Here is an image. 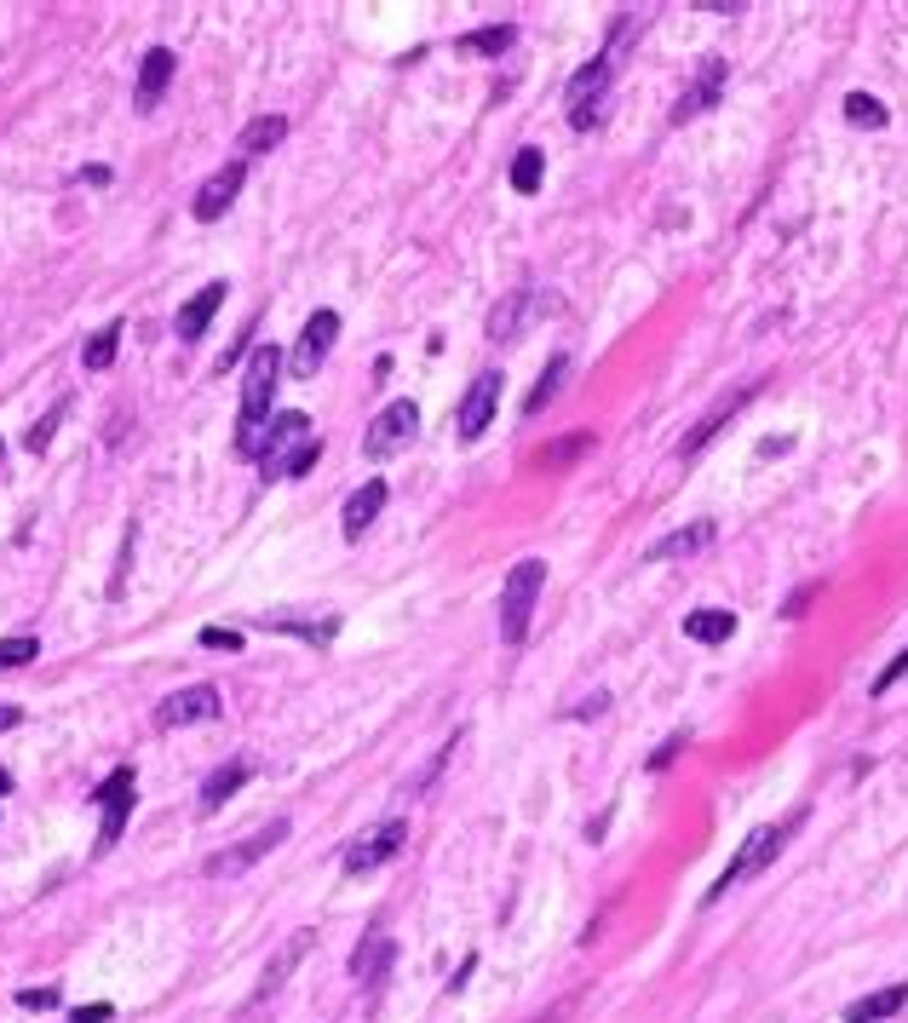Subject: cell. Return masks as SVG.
<instances>
[{"label":"cell","mask_w":908,"mask_h":1023,"mask_svg":"<svg viewBox=\"0 0 908 1023\" xmlns=\"http://www.w3.org/2000/svg\"><path fill=\"white\" fill-rule=\"evenodd\" d=\"M277 374H282V351L277 346H253L248 351V368H242V415H237V455H253L259 460V449H265Z\"/></svg>","instance_id":"6da1fadb"},{"label":"cell","mask_w":908,"mask_h":1023,"mask_svg":"<svg viewBox=\"0 0 908 1023\" xmlns=\"http://www.w3.org/2000/svg\"><path fill=\"white\" fill-rule=\"evenodd\" d=\"M322 460V437L311 431V415H271V431H265V449H259V471L265 477H306L311 466Z\"/></svg>","instance_id":"7a4b0ae2"},{"label":"cell","mask_w":908,"mask_h":1023,"mask_svg":"<svg viewBox=\"0 0 908 1023\" xmlns=\"http://www.w3.org/2000/svg\"><path fill=\"white\" fill-rule=\"evenodd\" d=\"M541 587H547V564L541 558H518L512 575L500 582V638H507V644L529 638V616H535Z\"/></svg>","instance_id":"3957f363"},{"label":"cell","mask_w":908,"mask_h":1023,"mask_svg":"<svg viewBox=\"0 0 908 1023\" xmlns=\"http://www.w3.org/2000/svg\"><path fill=\"white\" fill-rule=\"evenodd\" d=\"M788 828H794V823H788ZM788 828H759V834H748V840H742V851L730 857V868L708 885V903H719L725 892H736L742 880H754V874H765L770 863H777V857H782V845H788Z\"/></svg>","instance_id":"277c9868"},{"label":"cell","mask_w":908,"mask_h":1023,"mask_svg":"<svg viewBox=\"0 0 908 1023\" xmlns=\"http://www.w3.org/2000/svg\"><path fill=\"white\" fill-rule=\"evenodd\" d=\"M132 799H139V776H132V765L110 771L104 788H98V811H104V823H98V851H110L121 840L127 816H132Z\"/></svg>","instance_id":"5b68a950"},{"label":"cell","mask_w":908,"mask_h":1023,"mask_svg":"<svg viewBox=\"0 0 908 1023\" xmlns=\"http://www.w3.org/2000/svg\"><path fill=\"white\" fill-rule=\"evenodd\" d=\"M415 426H420V408L402 397V403H386L380 415H375V426L362 431V455L368 460H386L391 449H402V443L415 437Z\"/></svg>","instance_id":"8992f818"},{"label":"cell","mask_w":908,"mask_h":1023,"mask_svg":"<svg viewBox=\"0 0 908 1023\" xmlns=\"http://www.w3.org/2000/svg\"><path fill=\"white\" fill-rule=\"evenodd\" d=\"M282 840H288V816H277L271 828L248 834L237 851H219V857H208V863H201V874H208V880H237V874H248V868L265 857V851H277Z\"/></svg>","instance_id":"52a82bcc"},{"label":"cell","mask_w":908,"mask_h":1023,"mask_svg":"<svg viewBox=\"0 0 908 1023\" xmlns=\"http://www.w3.org/2000/svg\"><path fill=\"white\" fill-rule=\"evenodd\" d=\"M603 87H610V58H592L569 76V127L587 132L603 116Z\"/></svg>","instance_id":"ba28073f"},{"label":"cell","mask_w":908,"mask_h":1023,"mask_svg":"<svg viewBox=\"0 0 908 1023\" xmlns=\"http://www.w3.org/2000/svg\"><path fill=\"white\" fill-rule=\"evenodd\" d=\"M402 845H409V823H380V828L357 834V840L346 845V874H368V868L391 863Z\"/></svg>","instance_id":"9c48e42d"},{"label":"cell","mask_w":908,"mask_h":1023,"mask_svg":"<svg viewBox=\"0 0 908 1023\" xmlns=\"http://www.w3.org/2000/svg\"><path fill=\"white\" fill-rule=\"evenodd\" d=\"M219 691L213 685H190V691H173L161 707H156V725L161 731H179V725H201V719H219Z\"/></svg>","instance_id":"30bf717a"},{"label":"cell","mask_w":908,"mask_h":1023,"mask_svg":"<svg viewBox=\"0 0 908 1023\" xmlns=\"http://www.w3.org/2000/svg\"><path fill=\"white\" fill-rule=\"evenodd\" d=\"M495 408H500V374H478V380L466 386V397H460V415H455L460 437L478 443L489 431V420H495Z\"/></svg>","instance_id":"8fae6325"},{"label":"cell","mask_w":908,"mask_h":1023,"mask_svg":"<svg viewBox=\"0 0 908 1023\" xmlns=\"http://www.w3.org/2000/svg\"><path fill=\"white\" fill-rule=\"evenodd\" d=\"M333 334H340V317L333 311H317L306 322V334H299V346H293V380H317V368L333 351Z\"/></svg>","instance_id":"7c38bea8"},{"label":"cell","mask_w":908,"mask_h":1023,"mask_svg":"<svg viewBox=\"0 0 908 1023\" xmlns=\"http://www.w3.org/2000/svg\"><path fill=\"white\" fill-rule=\"evenodd\" d=\"M242 179H248V167L242 161H230V167H219L213 179H201V190H196V201H190V213L201 219V225H213L230 201H237V190H242Z\"/></svg>","instance_id":"4fadbf2b"},{"label":"cell","mask_w":908,"mask_h":1023,"mask_svg":"<svg viewBox=\"0 0 908 1023\" xmlns=\"http://www.w3.org/2000/svg\"><path fill=\"white\" fill-rule=\"evenodd\" d=\"M719 92H725V58H701L696 81L679 92V105H672V121H690V116H701V110H708Z\"/></svg>","instance_id":"5bb4252c"},{"label":"cell","mask_w":908,"mask_h":1023,"mask_svg":"<svg viewBox=\"0 0 908 1023\" xmlns=\"http://www.w3.org/2000/svg\"><path fill=\"white\" fill-rule=\"evenodd\" d=\"M173 70H179V58L167 52V47H150V52H144V63H139V87H132V105H139V110H156V105H161V92H167V81H173Z\"/></svg>","instance_id":"9a60e30c"},{"label":"cell","mask_w":908,"mask_h":1023,"mask_svg":"<svg viewBox=\"0 0 908 1023\" xmlns=\"http://www.w3.org/2000/svg\"><path fill=\"white\" fill-rule=\"evenodd\" d=\"M547 305H552V299H547L541 288H518V294L489 317V339H518V328H523L535 311H547Z\"/></svg>","instance_id":"2e32d148"},{"label":"cell","mask_w":908,"mask_h":1023,"mask_svg":"<svg viewBox=\"0 0 908 1023\" xmlns=\"http://www.w3.org/2000/svg\"><path fill=\"white\" fill-rule=\"evenodd\" d=\"M306 948H311V932H293V937L271 954V966H265V977H259V989H253V1001H271L277 989L288 983V972H293L299 961H306Z\"/></svg>","instance_id":"e0dca14e"},{"label":"cell","mask_w":908,"mask_h":1023,"mask_svg":"<svg viewBox=\"0 0 908 1023\" xmlns=\"http://www.w3.org/2000/svg\"><path fill=\"white\" fill-rule=\"evenodd\" d=\"M714 518H696L690 529H672V535H661L656 547H650V564H667V558H690V553H701V547H714Z\"/></svg>","instance_id":"ac0fdd59"},{"label":"cell","mask_w":908,"mask_h":1023,"mask_svg":"<svg viewBox=\"0 0 908 1023\" xmlns=\"http://www.w3.org/2000/svg\"><path fill=\"white\" fill-rule=\"evenodd\" d=\"M391 954H397V943H391L386 932H368V937L357 943V954H351V977L375 989V983L386 977V966H391Z\"/></svg>","instance_id":"d6986e66"},{"label":"cell","mask_w":908,"mask_h":1023,"mask_svg":"<svg viewBox=\"0 0 908 1023\" xmlns=\"http://www.w3.org/2000/svg\"><path fill=\"white\" fill-rule=\"evenodd\" d=\"M380 506H386V484H380V477H368V484L346 500V512H340V518H346V540H362V529L380 518Z\"/></svg>","instance_id":"ffe728a7"},{"label":"cell","mask_w":908,"mask_h":1023,"mask_svg":"<svg viewBox=\"0 0 908 1023\" xmlns=\"http://www.w3.org/2000/svg\"><path fill=\"white\" fill-rule=\"evenodd\" d=\"M902 1006H908V983H886V989H874V995L851 1001L846 1023H880V1017H897Z\"/></svg>","instance_id":"44dd1931"},{"label":"cell","mask_w":908,"mask_h":1023,"mask_svg":"<svg viewBox=\"0 0 908 1023\" xmlns=\"http://www.w3.org/2000/svg\"><path fill=\"white\" fill-rule=\"evenodd\" d=\"M219 305H224V282H208L196 299H184V305H179V339H201V328L213 322Z\"/></svg>","instance_id":"7402d4cb"},{"label":"cell","mask_w":908,"mask_h":1023,"mask_svg":"<svg viewBox=\"0 0 908 1023\" xmlns=\"http://www.w3.org/2000/svg\"><path fill=\"white\" fill-rule=\"evenodd\" d=\"M730 633H736L730 609H690L685 616V638H696V644H725Z\"/></svg>","instance_id":"603a6c76"},{"label":"cell","mask_w":908,"mask_h":1023,"mask_svg":"<svg viewBox=\"0 0 908 1023\" xmlns=\"http://www.w3.org/2000/svg\"><path fill=\"white\" fill-rule=\"evenodd\" d=\"M282 139H288V121H282V116H253V121L242 127L237 150H248V156H265V150H277Z\"/></svg>","instance_id":"cb8c5ba5"},{"label":"cell","mask_w":908,"mask_h":1023,"mask_svg":"<svg viewBox=\"0 0 908 1023\" xmlns=\"http://www.w3.org/2000/svg\"><path fill=\"white\" fill-rule=\"evenodd\" d=\"M242 782H248V765H242V759H237V765H224V771H213L208 782H201V816H213L230 794L242 788Z\"/></svg>","instance_id":"d4e9b609"},{"label":"cell","mask_w":908,"mask_h":1023,"mask_svg":"<svg viewBox=\"0 0 908 1023\" xmlns=\"http://www.w3.org/2000/svg\"><path fill=\"white\" fill-rule=\"evenodd\" d=\"M541 167H547V156L535 150V145H523V150L512 156V190H518V196H535V190H541Z\"/></svg>","instance_id":"484cf974"},{"label":"cell","mask_w":908,"mask_h":1023,"mask_svg":"<svg viewBox=\"0 0 908 1023\" xmlns=\"http://www.w3.org/2000/svg\"><path fill=\"white\" fill-rule=\"evenodd\" d=\"M116 351H121V322H110V328H98L92 339H87V351H81V362L98 374V368H110L116 362Z\"/></svg>","instance_id":"4316f807"},{"label":"cell","mask_w":908,"mask_h":1023,"mask_svg":"<svg viewBox=\"0 0 908 1023\" xmlns=\"http://www.w3.org/2000/svg\"><path fill=\"white\" fill-rule=\"evenodd\" d=\"M742 403H748V391H736V397H725V403L714 408V415H708V420H701V426H696V431L685 437V455H696V449H701V443H708V437H714V431H719V426H725V420H730V415H736V408H742Z\"/></svg>","instance_id":"83f0119b"},{"label":"cell","mask_w":908,"mask_h":1023,"mask_svg":"<svg viewBox=\"0 0 908 1023\" xmlns=\"http://www.w3.org/2000/svg\"><path fill=\"white\" fill-rule=\"evenodd\" d=\"M563 374H569V357H552V362H547V374H541V386H535V391L523 397V415H541V408L558 397V380H563Z\"/></svg>","instance_id":"f1b7e54d"},{"label":"cell","mask_w":908,"mask_h":1023,"mask_svg":"<svg viewBox=\"0 0 908 1023\" xmlns=\"http://www.w3.org/2000/svg\"><path fill=\"white\" fill-rule=\"evenodd\" d=\"M460 52H507L512 47V23H489V29H472V36L455 41Z\"/></svg>","instance_id":"f546056e"},{"label":"cell","mask_w":908,"mask_h":1023,"mask_svg":"<svg viewBox=\"0 0 908 1023\" xmlns=\"http://www.w3.org/2000/svg\"><path fill=\"white\" fill-rule=\"evenodd\" d=\"M63 415H70V397H58V403L47 408V420H36V426L23 431V449H29V455H41L47 443H52V431H58V420H63Z\"/></svg>","instance_id":"4dcf8cb0"},{"label":"cell","mask_w":908,"mask_h":1023,"mask_svg":"<svg viewBox=\"0 0 908 1023\" xmlns=\"http://www.w3.org/2000/svg\"><path fill=\"white\" fill-rule=\"evenodd\" d=\"M592 449V437L587 431H576V437H563V443H552V449H541L535 455V466H547V471H558V466H569L576 455H587Z\"/></svg>","instance_id":"1f68e13d"},{"label":"cell","mask_w":908,"mask_h":1023,"mask_svg":"<svg viewBox=\"0 0 908 1023\" xmlns=\"http://www.w3.org/2000/svg\"><path fill=\"white\" fill-rule=\"evenodd\" d=\"M846 121H857V127H886L891 116H886V105L874 92H851L846 98Z\"/></svg>","instance_id":"d6a6232c"},{"label":"cell","mask_w":908,"mask_h":1023,"mask_svg":"<svg viewBox=\"0 0 908 1023\" xmlns=\"http://www.w3.org/2000/svg\"><path fill=\"white\" fill-rule=\"evenodd\" d=\"M41 656V644L29 638V633H18V638H0V673L7 667H23V662H36Z\"/></svg>","instance_id":"836d02e7"},{"label":"cell","mask_w":908,"mask_h":1023,"mask_svg":"<svg viewBox=\"0 0 908 1023\" xmlns=\"http://www.w3.org/2000/svg\"><path fill=\"white\" fill-rule=\"evenodd\" d=\"M196 638L208 644V650H242V633L237 627H201Z\"/></svg>","instance_id":"e575fe53"},{"label":"cell","mask_w":908,"mask_h":1023,"mask_svg":"<svg viewBox=\"0 0 908 1023\" xmlns=\"http://www.w3.org/2000/svg\"><path fill=\"white\" fill-rule=\"evenodd\" d=\"M18 1006H29V1012H52V1006H58V989H52V983H47V989H23Z\"/></svg>","instance_id":"d590c367"},{"label":"cell","mask_w":908,"mask_h":1023,"mask_svg":"<svg viewBox=\"0 0 908 1023\" xmlns=\"http://www.w3.org/2000/svg\"><path fill=\"white\" fill-rule=\"evenodd\" d=\"M902 673H908V650H902V656H897V662H891V667H886L880 678H874V696H886V691L897 685V678H902Z\"/></svg>","instance_id":"8d00e7d4"},{"label":"cell","mask_w":908,"mask_h":1023,"mask_svg":"<svg viewBox=\"0 0 908 1023\" xmlns=\"http://www.w3.org/2000/svg\"><path fill=\"white\" fill-rule=\"evenodd\" d=\"M679 747H685V736H667V742L656 747V759H650V771H667V765H672V754H679Z\"/></svg>","instance_id":"74e56055"},{"label":"cell","mask_w":908,"mask_h":1023,"mask_svg":"<svg viewBox=\"0 0 908 1023\" xmlns=\"http://www.w3.org/2000/svg\"><path fill=\"white\" fill-rule=\"evenodd\" d=\"M110 1012H116V1006H110V1001H98V1006H81V1012H76V1017H70V1023H104V1017H110Z\"/></svg>","instance_id":"f35d334b"},{"label":"cell","mask_w":908,"mask_h":1023,"mask_svg":"<svg viewBox=\"0 0 908 1023\" xmlns=\"http://www.w3.org/2000/svg\"><path fill=\"white\" fill-rule=\"evenodd\" d=\"M18 719H23V713H18V707H12V702H0V731H12V725H18Z\"/></svg>","instance_id":"ab89813d"},{"label":"cell","mask_w":908,"mask_h":1023,"mask_svg":"<svg viewBox=\"0 0 908 1023\" xmlns=\"http://www.w3.org/2000/svg\"><path fill=\"white\" fill-rule=\"evenodd\" d=\"M7 788H12V776H7V771H0V794H7Z\"/></svg>","instance_id":"60d3db41"},{"label":"cell","mask_w":908,"mask_h":1023,"mask_svg":"<svg viewBox=\"0 0 908 1023\" xmlns=\"http://www.w3.org/2000/svg\"><path fill=\"white\" fill-rule=\"evenodd\" d=\"M0 455H7V443H0Z\"/></svg>","instance_id":"b9f144b4"}]
</instances>
